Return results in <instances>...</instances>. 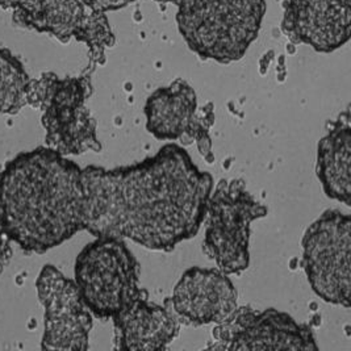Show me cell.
Instances as JSON below:
<instances>
[{
	"label": "cell",
	"instance_id": "1",
	"mask_svg": "<svg viewBox=\"0 0 351 351\" xmlns=\"http://www.w3.org/2000/svg\"><path fill=\"white\" fill-rule=\"evenodd\" d=\"M212 190L213 178L176 144L130 166H87L80 170L82 230L171 252L197 234Z\"/></svg>",
	"mask_w": 351,
	"mask_h": 351
},
{
	"label": "cell",
	"instance_id": "2",
	"mask_svg": "<svg viewBox=\"0 0 351 351\" xmlns=\"http://www.w3.org/2000/svg\"><path fill=\"white\" fill-rule=\"evenodd\" d=\"M80 170L48 146L10 160L0 171V210L10 240L44 254L80 232Z\"/></svg>",
	"mask_w": 351,
	"mask_h": 351
},
{
	"label": "cell",
	"instance_id": "3",
	"mask_svg": "<svg viewBox=\"0 0 351 351\" xmlns=\"http://www.w3.org/2000/svg\"><path fill=\"white\" fill-rule=\"evenodd\" d=\"M176 21L189 48L202 60L230 64L254 43L265 0H180Z\"/></svg>",
	"mask_w": 351,
	"mask_h": 351
},
{
	"label": "cell",
	"instance_id": "4",
	"mask_svg": "<svg viewBox=\"0 0 351 351\" xmlns=\"http://www.w3.org/2000/svg\"><path fill=\"white\" fill-rule=\"evenodd\" d=\"M91 74L87 70L80 77L60 78L44 73L28 83L27 106L43 111L47 146L62 156L101 152L96 120L86 106L93 94Z\"/></svg>",
	"mask_w": 351,
	"mask_h": 351
},
{
	"label": "cell",
	"instance_id": "5",
	"mask_svg": "<svg viewBox=\"0 0 351 351\" xmlns=\"http://www.w3.org/2000/svg\"><path fill=\"white\" fill-rule=\"evenodd\" d=\"M80 298L99 319H113L143 291L138 263L121 239L96 237L83 247L74 266Z\"/></svg>",
	"mask_w": 351,
	"mask_h": 351
},
{
	"label": "cell",
	"instance_id": "6",
	"mask_svg": "<svg viewBox=\"0 0 351 351\" xmlns=\"http://www.w3.org/2000/svg\"><path fill=\"white\" fill-rule=\"evenodd\" d=\"M269 209L247 191L241 179H221L206 208L203 252L226 275H241L250 265L252 223Z\"/></svg>",
	"mask_w": 351,
	"mask_h": 351
},
{
	"label": "cell",
	"instance_id": "7",
	"mask_svg": "<svg viewBox=\"0 0 351 351\" xmlns=\"http://www.w3.org/2000/svg\"><path fill=\"white\" fill-rule=\"evenodd\" d=\"M303 269L313 292L325 303L350 308L351 219L335 209L311 223L303 242Z\"/></svg>",
	"mask_w": 351,
	"mask_h": 351
},
{
	"label": "cell",
	"instance_id": "8",
	"mask_svg": "<svg viewBox=\"0 0 351 351\" xmlns=\"http://www.w3.org/2000/svg\"><path fill=\"white\" fill-rule=\"evenodd\" d=\"M12 20L19 28L47 33L62 44L71 38L86 44L91 71L104 64L106 50L116 43L107 15L90 10L82 0H37L15 10Z\"/></svg>",
	"mask_w": 351,
	"mask_h": 351
},
{
	"label": "cell",
	"instance_id": "9",
	"mask_svg": "<svg viewBox=\"0 0 351 351\" xmlns=\"http://www.w3.org/2000/svg\"><path fill=\"white\" fill-rule=\"evenodd\" d=\"M208 349L215 350H319L308 325L272 308H237L230 319L216 325Z\"/></svg>",
	"mask_w": 351,
	"mask_h": 351
},
{
	"label": "cell",
	"instance_id": "10",
	"mask_svg": "<svg viewBox=\"0 0 351 351\" xmlns=\"http://www.w3.org/2000/svg\"><path fill=\"white\" fill-rule=\"evenodd\" d=\"M38 302L44 306L43 350H87L94 325L93 315L80 298L74 280L53 265H45L36 280Z\"/></svg>",
	"mask_w": 351,
	"mask_h": 351
},
{
	"label": "cell",
	"instance_id": "11",
	"mask_svg": "<svg viewBox=\"0 0 351 351\" xmlns=\"http://www.w3.org/2000/svg\"><path fill=\"white\" fill-rule=\"evenodd\" d=\"M146 130L160 141H196L200 154L212 163L209 128L213 124L212 112L197 114V97L191 86L176 80L160 87L147 97L145 104Z\"/></svg>",
	"mask_w": 351,
	"mask_h": 351
},
{
	"label": "cell",
	"instance_id": "12",
	"mask_svg": "<svg viewBox=\"0 0 351 351\" xmlns=\"http://www.w3.org/2000/svg\"><path fill=\"white\" fill-rule=\"evenodd\" d=\"M237 289L219 269L191 267L165 300L180 324L190 326L220 325L237 311Z\"/></svg>",
	"mask_w": 351,
	"mask_h": 351
},
{
	"label": "cell",
	"instance_id": "13",
	"mask_svg": "<svg viewBox=\"0 0 351 351\" xmlns=\"http://www.w3.org/2000/svg\"><path fill=\"white\" fill-rule=\"evenodd\" d=\"M282 31L319 53L343 47L351 34V0H287Z\"/></svg>",
	"mask_w": 351,
	"mask_h": 351
},
{
	"label": "cell",
	"instance_id": "14",
	"mask_svg": "<svg viewBox=\"0 0 351 351\" xmlns=\"http://www.w3.org/2000/svg\"><path fill=\"white\" fill-rule=\"evenodd\" d=\"M143 293L112 319L116 350H163L179 335L180 322L173 311Z\"/></svg>",
	"mask_w": 351,
	"mask_h": 351
},
{
	"label": "cell",
	"instance_id": "15",
	"mask_svg": "<svg viewBox=\"0 0 351 351\" xmlns=\"http://www.w3.org/2000/svg\"><path fill=\"white\" fill-rule=\"evenodd\" d=\"M317 178L328 197L351 204L350 112H342L317 149Z\"/></svg>",
	"mask_w": 351,
	"mask_h": 351
},
{
	"label": "cell",
	"instance_id": "16",
	"mask_svg": "<svg viewBox=\"0 0 351 351\" xmlns=\"http://www.w3.org/2000/svg\"><path fill=\"white\" fill-rule=\"evenodd\" d=\"M29 80L16 57L0 49V114H16L27 106Z\"/></svg>",
	"mask_w": 351,
	"mask_h": 351
},
{
	"label": "cell",
	"instance_id": "17",
	"mask_svg": "<svg viewBox=\"0 0 351 351\" xmlns=\"http://www.w3.org/2000/svg\"><path fill=\"white\" fill-rule=\"evenodd\" d=\"M82 1L95 12L107 14L108 11H119L121 8H125L136 0H82Z\"/></svg>",
	"mask_w": 351,
	"mask_h": 351
},
{
	"label": "cell",
	"instance_id": "18",
	"mask_svg": "<svg viewBox=\"0 0 351 351\" xmlns=\"http://www.w3.org/2000/svg\"><path fill=\"white\" fill-rule=\"evenodd\" d=\"M1 171V167H0ZM12 259V247H11V240L7 236V232L4 229V223L1 219V210H0V274L7 267V265Z\"/></svg>",
	"mask_w": 351,
	"mask_h": 351
},
{
	"label": "cell",
	"instance_id": "19",
	"mask_svg": "<svg viewBox=\"0 0 351 351\" xmlns=\"http://www.w3.org/2000/svg\"><path fill=\"white\" fill-rule=\"evenodd\" d=\"M37 0H0V7L4 11H15L17 8L28 7Z\"/></svg>",
	"mask_w": 351,
	"mask_h": 351
},
{
	"label": "cell",
	"instance_id": "20",
	"mask_svg": "<svg viewBox=\"0 0 351 351\" xmlns=\"http://www.w3.org/2000/svg\"><path fill=\"white\" fill-rule=\"evenodd\" d=\"M154 1H160V3H176V4H178L180 0H154Z\"/></svg>",
	"mask_w": 351,
	"mask_h": 351
}]
</instances>
